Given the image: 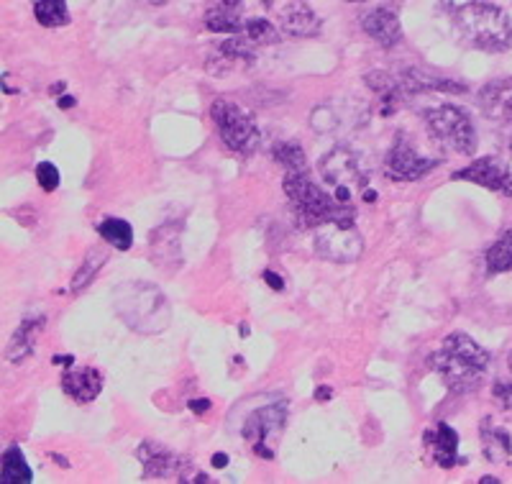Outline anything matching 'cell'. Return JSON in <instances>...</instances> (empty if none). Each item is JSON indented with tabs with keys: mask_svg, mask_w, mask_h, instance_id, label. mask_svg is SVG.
Here are the masks:
<instances>
[{
	"mask_svg": "<svg viewBox=\"0 0 512 484\" xmlns=\"http://www.w3.org/2000/svg\"><path fill=\"white\" fill-rule=\"evenodd\" d=\"M361 26H364V31H367L369 39H374L379 47H384V49H392L395 44H400V39H402L400 16H397L390 6L374 8L372 13H367V16H364Z\"/></svg>",
	"mask_w": 512,
	"mask_h": 484,
	"instance_id": "cell-13",
	"label": "cell"
},
{
	"mask_svg": "<svg viewBox=\"0 0 512 484\" xmlns=\"http://www.w3.org/2000/svg\"><path fill=\"white\" fill-rule=\"evenodd\" d=\"M244 34L254 47H267V44H277L280 41V31L274 29L267 18H251V21H246Z\"/></svg>",
	"mask_w": 512,
	"mask_h": 484,
	"instance_id": "cell-26",
	"label": "cell"
},
{
	"mask_svg": "<svg viewBox=\"0 0 512 484\" xmlns=\"http://www.w3.org/2000/svg\"><path fill=\"white\" fill-rule=\"evenodd\" d=\"M210 116L216 121V129L221 134L223 144L231 152L251 154L259 146V126H256L254 116L246 108H241L233 100L218 98L210 105Z\"/></svg>",
	"mask_w": 512,
	"mask_h": 484,
	"instance_id": "cell-5",
	"label": "cell"
},
{
	"mask_svg": "<svg viewBox=\"0 0 512 484\" xmlns=\"http://www.w3.org/2000/svg\"><path fill=\"white\" fill-rule=\"evenodd\" d=\"M320 175L336 190V200L341 203H349L351 195H359L369 182L367 167L349 146H336L320 159Z\"/></svg>",
	"mask_w": 512,
	"mask_h": 484,
	"instance_id": "cell-6",
	"label": "cell"
},
{
	"mask_svg": "<svg viewBox=\"0 0 512 484\" xmlns=\"http://www.w3.org/2000/svg\"><path fill=\"white\" fill-rule=\"evenodd\" d=\"M456 31L461 41L479 52H507L512 47V21L492 3H466L456 11Z\"/></svg>",
	"mask_w": 512,
	"mask_h": 484,
	"instance_id": "cell-2",
	"label": "cell"
},
{
	"mask_svg": "<svg viewBox=\"0 0 512 484\" xmlns=\"http://www.w3.org/2000/svg\"><path fill=\"white\" fill-rule=\"evenodd\" d=\"M441 3L446 8H454V11H459V8H464L466 3H472V0H441Z\"/></svg>",
	"mask_w": 512,
	"mask_h": 484,
	"instance_id": "cell-31",
	"label": "cell"
},
{
	"mask_svg": "<svg viewBox=\"0 0 512 484\" xmlns=\"http://www.w3.org/2000/svg\"><path fill=\"white\" fill-rule=\"evenodd\" d=\"M54 364H72V356H67V354L54 356Z\"/></svg>",
	"mask_w": 512,
	"mask_h": 484,
	"instance_id": "cell-35",
	"label": "cell"
},
{
	"mask_svg": "<svg viewBox=\"0 0 512 484\" xmlns=\"http://www.w3.org/2000/svg\"><path fill=\"white\" fill-rule=\"evenodd\" d=\"M484 269H487V277L502 275V272H510L512 269V228L505 231L495 244L489 246L487 257H484Z\"/></svg>",
	"mask_w": 512,
	"mask_h": 484,
	"instance_id": "cell-19",
	"label": "cell"
},
{
	"mask_svg": "<svg viewBox=\"0 0 512 484\" xmlns=\"http://www.w3.org/2000/svg\"><path fill=\"white\" fill-rule=\"evenodd\" d=\"M113 308L128 328L159 333L169 326V303L162 290L146 282H126L113 292Z\"/></svg>",
	"mask_w": 512,
	"mask_h": 484,
	"instance_id": "cell-3",
	"label": "cell"
},
{
	"mask_svg": "<svg viewBox=\"0 0 512 484\" xmlns=\"http://www.w3.org/2000/svg\"><path fill=\"white\" fill-rule=\"evenodd\" d=\"M492 397L502 410H512V382H497L492 387Z\"/></svg>",
	"mask_w": 512,
	"mask_h": 484,
	"instance_id": "cell-28",
	"label": "cell"
},
{
	"mask_svg": "<svg viewBox=\"0 0 512 484\" xmlns=\"http://www.w3.org/2000/svg\"><path fill=\"white\" fill-rule=\"evenodd\" d=\"M315 400H331V387H320V390H315Z\"/></svg>",
	"mask_w": 512,
	"mask_h": 484,
	"instance_id": "cell-32",
	"label": "cell"
},
{
	"mask_svg": "<svg viewBox=\"0 0 512 484\" xmlns=\"http://www.w3.org/2000/svg\"><path fill=\"white\" fill-rule=\"evenodd\" d=\"M262 3H264V6H272L274 0H262Z\"/></svg>",
	"mask_w": 512,
	"mask_h": 484,
	"instance_id": "cell-39",
	"label": "cell"
},
{
	"mask_svg": "<svg viewBox=\"0 0 512 484\" xmlns=\"http://www.w3.org/2000/svg\"><path fill=\"white\" fill-rule=\"evenodd\" d=\"M482 482H484V484H497V479H495V477H484Z\"/></svg>",
	"mask_w": 512,
	"mask_h": 484,
	"instance_id": "cell-38",
	"label": "cell"
},
{
	"mask_svg": "<svg viewBox=\"0 0 512 484\" xmlns=\"http://www.w3.org/2000/svg\"><path fill=\"white\" fill-rule=\"evenodd\" d=\"M205 26L213 34H239V31H244L239 8H228L223 3H218V8H210L205 13Z\"/></svg>",
	"mask_w": 512,
	"mask_h": 484,
	"instance_id": "cell-20",
	"label": "cell"
},
{
	"mask_svg": "<svg viewBox=\"0 0 512 484\" xmlns=\"http://www.w3.org/2000/svg\"><path fill=\"white\" fill-rule=\"evenodd\" d=\"M423 444L441 469H451L459 464V433L446 423H438L436 428L425 433Z\"/></svg>",
	"mask_w": 512,
	"mask_h": 484,
	"instance_id": "cell-14",
	"label": "cell"
},
{
	"mask_svg": "<svg viewBox=\"0 0 512 484\" xmlns=\"http://www.w3.org/2000/svg\"><path fill=\"white\" fill-rule=\"evenodd\" d=\"M364 251V239L356 231L354 221H333L318 228L315 234V254L333 264L356 262Z\"/></svg>",
	"mask_w": 512,
	"mask_h": 484,
	"instance_id": "cell-8",
	"label": "cell"
},
{
	"mask_svg": "<svg viewBox=\"0 0 512 484\" xmlns=\"http://www.w3.org/2000/svg\"><path fill=\"white\" fill-rule=\"evenodd\" d=\"M64 395H70L75 403L85 405L98 400L100 390H103V374L93 367H82L75 372H67L62 377Z\"/></svg>",
	"mask_w": 512,
	"mask_h": 484,
	"instance_id": "cell-16",
	"label": "cell"
},
{
	"mask_svg": "<svg viewBox=\"0 0 512 484\" xmlns=\"http://www.w3.org/2000/svg\"><path fill=\"white\" fill-rule=\"evenodd\" d=\"M36 182L44 193H54L59 187V170L52 162H39L36 164Z\"/></svg>",
	"mask_w": 512,
	"mask_h": 484,
	"instance_id": "cell-27",
	"label": "cell"
},
{
	"mask_svg": "<svg viewBox=\"0 0 512 484\" xmlns=\"http://www.w3.org/2000/svg\"><path fill=\"white\" fill-rule=\"evenodd\" d=\"M431 369L441 374L446 387L456 395L477 392L484 382L489 367V354L466 333H451L441 344V349L431 354Z\"/></svg>",
	"mask_w": 512,
	"mask_h": 484,
	"instance_id": "cell-1",
	"label": "cell"
},
{
	"mask_svg": "<svg viewBox=\"0 0 512 484\" xmlns=\"http://www.w3.org/2000/svg\"><path fill=\"white\" fill-rule=\"evenodd\" d=\"M479 108L489 121L502 123L512 134V77L489 82L487 88L479 93Z\"/></svg>",
	"mask_w": 512,
	"mask_h": 484,
	"instance_id": "cell-12",
	"label": "cell"
},
{
	"mask_svg": "<svg viewBox=\"0 0 512 484\" xmlns=\"http://www.w3.org/2000/svg\"><path fill=\"white\" fill-rule=\"evenodd\" d=\"M274 159L287 167L290 172H305L308 170V159H305L303 146L297 144V141H280V144H274L272 149Z\"/></svg>",
	"mask_w": 512,
	"mask_h": 484,
	"instance_id": "cell-25",
	"label": "cell"
},
{
	"mask_svg": "<svg viewBox=\"0 0 512 484\" xmlns=\"http://www.w3.org/2000/svg\"><path fill=\"white\" fill-rule=\"evenodd\" d=\"M41 328H44V315H31V318H26V321L18 326V331L13 333V339L6 351L8 362H21V359H26V356L34 351Z\"/></svg>",
	"mask_w": 512,
	"mask_h": 484,
	"instance_id": "cell-18",
	"label": "cell"
},
{
	"mask_svg": "<svg viewBox=\"0 0 512 484\" xmlns=\"http://www.w3.org/2000/svg\"><path fill=\"white\" fill-rule=\"evenodd\" d=\"M510 372H512V351H510Z\"/></svg>",
	"mask_w": 512,
	"mask_h": 484,
	"instance_id": "cell-41",
	"label": "cell"
},
{
	"mask_svg": "<svg viewBox=\"0 0 512 484\" xmlns=\"http://www.w3.org/2000/svg\"><path fill=\"white\" fill-rule=\"evenodd\" d=\"M213 467H218V469L228 467V456L226 454H216V456H213Z\"/></svg>",
	"mask_w": 512,
	"mask_h": 484,
	"instance_id": "cell-33",
	"label": "cell"
},
{
	"mask_svg": "<svg viewBox=\"0 0 512 484\" xmlns=\"http://www.w3.org/2000/svg\"><path fill=\"white\" fill-rule=\"evenodd\" d=\"M105 259H108V254H105L103 249H90L88 257H85V262H82V267L77 269V275L72 277V292H80L85 290V287L90 285V282L98 277L100 267L105 264Z\"/></svg>",
	"mask_w": 512,
	"mask_h": 484,
	"instance_id": "cell-24",
	"label": "cell"
},
{
	"mask_svg": "<svg viewBox=\"0 0 512 484\" xmlns=\"http://www.w3.org/2000/svg\"><path fill=\"white\" fill-rule=\"evenodd\" d=\"M441 164L438 157H428V154L418 152L413 141L408 136H397L395 144H392L390 154H387V162H384V170L392 180L400 182H415L420 177H425L428 172H433Z\"/></svg>",
	"mask_w": 512,
	"mask_h": 484,
	"instance_id": "cell-10",
	"label": "cell"
},
{
	"mask_svg": "<svg viewBox=\"0 0 512 484\" xmlns=\"http://www.w3.org/2000/svg\"><path fill=\"white\" fill-rule=\"evenodd\" d=\"M351 3H367V0H351Z\"/></svg>",
	"mask_w": 512,
	"mask_h": 484,
	"instance_id": "cell-40",
	"label": "cell"
},
{
	"mask_svg": "<svg viewBox=\"0 0 512 484\" xmlns=\"http://www.w3.org/2000/svg\"><path fill=\"white\" fill-rule=\"evenodd\" d=\"M144 3H149V6H164L167 0H144Z\"/></svg>",
	"mask_w": 512,
	"mask_h": 484,
	"instance_id": "cell-37",
	"label": "cell"
},
{
	"mask_svg": "<svg viewBox=\"0 0 512 484\" xmlns=\"http://www.w3.org/2000/svg\"><path fill=\"white\" fill-rule=\"evenodd\" d=\"M264 277H267V282H269V287H272V290H282V280L280 277H274V272H264Z\"/></svg>",
	"mask_w": 512,
	"mask_h": 484,
	"instance_id": "cell-30",
	"label": "cell"
},
{
	"mask_svg": "<svg viewBox=\"0 0 512 484\" xmlns=\"http://www.w3.org/2000/svg\"><path fill=\"white\" fill-rule=\"evenodd\" d=\"M34 479V472H31L29 461L24 459L21 449H8L3 454V482L6 484H26Z\"/></svg>",
	"mask_w": 512,
	"mask_h": 484,
	"instance_id": "cell-22",
	"label": "cell"
},
{
	"mask_svg": "<svg viewBox=\"0 0 512 484\" xmlns=\"http://www.w3.org/2000/svg\"><path fill=\"white\" fill-rule=\"evenodd\" d=\"M223 6H228V8H239L241 11V0H221Z\"/></svg>",
	"mask_w": 512,
	"mask_h": 484,
	"instance_id": "cell-36",
	"label": "cell"
},
{
	"mask_svg": "<svg viewBox=\"0 0 512 484\" xmlns=\"http://www.w3.org/2000/svg\"><path fill=\"white\" fill-rule=\"evenodd\" d=\"M285 423L287 405H267V408H259L249 415V420L244 423V438L262 459H274V449L280 444Z\"/></svg>",
	"mask_w": 512,
	"mask_h": 484,
	"instance_id": "cell-9",
	"label": "cell"
},
{
	"mask_svg": "<svg viewBox=\"0 0 512 484\" xmlns=\"http://www.w3.org/2000/svg\"><path fill=\"white\" fill-rule=\"evenodd\" d=\"M479 441H482V451L492 464H507L512 456V441L510 433L505 428H497L492 418H484L479 426Z\"/></svg>",
	"mask_w": 512,
	"mask_h": 484,
	"instance_id": "cell-17",
	"label": "cell"
},
{
	"mask_svg": "<svg viewBox=\"0 0 512 484\" xmlns=\"http://www.w3.org/2000/svg\"><path fill=\"white\" fill-rule=\"evenodd\" d=\"M323 29L318 13L305 3V0H295L282 11V31L295 39H313Z\"/></svg>",
	"mask_w": 512,
	"mask_h": 484,
	"instance_id": "cell-15",
	"label": "cell"
},
{
	"mask_svg": "<svg viewBox=\"0 0 512 484\" xmlns=\"http://www.w3.org/2000/svg\"><path fill=\"white\" fill-rule=\"evenodd\" d=\"M98 234L103 236V241H108V244L118 251H128L131 244H134V231H131V226H128L126 221H121V218H105L98 226Z\"/></svg>",
	"mask_w": 512,
	"mask_h": 484,
	"instance_id": "cell-23",
	"label": "cell"
},
{
	"mask_svg": "<svg viewBox=\"0 0 512 484\" xmlns=\"http://www.w3.org/2000/svg\"><path fill=\"white\" fill-rule=\"evenodd\" d=\"M425 123L428 131L443 146L454 149L459 154L477 152V131H474L472 118L466 116L456 105H436L425 111Z\"/></svg>",
	"mask_w": 512,
	"mask_h": 484,
	"instance_id": "cell-7",
	"label": "cell"
},
{
	"mask_svg": "<svg viewBox=\"0 0 512 484\" xmlns=\"http://www.w3.org/2000/svg\"><path fill=\"white\" fill-rule=\"evenodd\" d=\"M208 408H210L208 400H190V410H192V413L203 415Z\"/></svg>",
	"mask_w": 512,
	"mask_h": 484,
	"instance_id": "cell-29",
	"label": "cell"
},
{
	"mask_svg": "<svg viewBox=\"0 0 512 484\" xmlns=\"http://www.w3.org/2000/svg\"><path fill=\"white\" fill-rule=\"evenodd\" d=\"M285 193L295 210L297 221L303 226L320 228L333 221H354V210L341 200H333L323 193L318 185L308 177V172H287Z\"/></svg>",
	"mask_w": 512,
	"mask_h": 484,
	"instance_id": "cell-4",
	"label": "cell"
},
{
	"mask_svg": "<svg viewBox=\"0 0 512 484\" xmlns=\"http://www.w3.org/2000/svg\"><path fill=\"white\" fill-rule=\"evenodd\" d=\"M70 105H75V98H70V95L59 98V108H70Z\"/></svg>",
	"mask_w": 512,
	"mask_h": 484,
	"instance_id": "cell-34",
	"label": "cell"
},
{
	"mask_svg": "<svg viewBox=\"0 0 512 484\" xmlns=\"http://www.w3.org/2000/svg\"><path fill=\"white\" fill-rule=\"evenodd\" d=\"M34 16L47 29H59V26H67L72 21L70 11H67V0H36Z\"/></svg>",
	"mask_w": 512,
	"mask_h": 484,
	"instance_id": "cell-21",
	"label": "cell"
},
{
	"mask_svg": "<svg viewBox=\"0 0 512 484\" xmlns=\"http://www.w3.org/2000/svg\"><path fill=\"white\" fill-rule=\"evenodd\" d=\"M451 180H466V182H474V185H482L492 193H500L512 198V172L507 170L505 164L497 162L495 157H484L479 162L469 164L464 170L454 172Z\"/></svg>",
	"mask_w": 512,
	"mask_h": 484,
	"instance_id": "cell-11",
	"label": "cell"
}]
</instances>
